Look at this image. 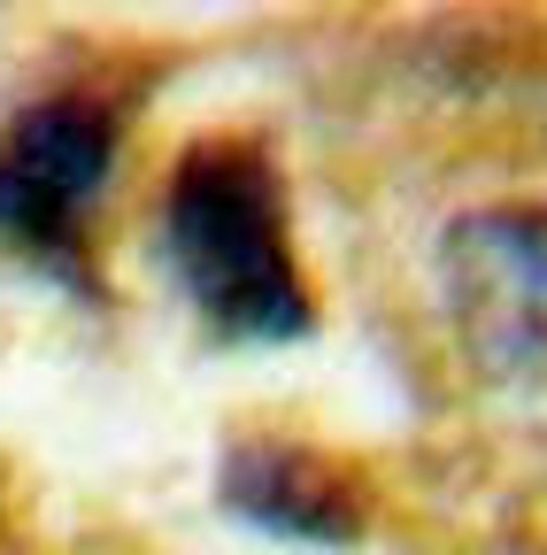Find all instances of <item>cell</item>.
Masks as SVG:
<instances>
[{
	"instance_id": "obj_1",
	"label": "cell",
	"mask_w": 547,
	"mask_h": 555,
	"mask_svg": "<svg viewBox=\"0 0 547 555\" xmlns=\"http://www.w3.org/2000/svg\"><path fill=\"white\" fill-rule=\"evenodd\" d=\"M162 262L185 301L232 339L309 332V286L294 270L286 201L255 147L209 139L193 147L162 193Z\"/></svg>"
},
{
	"instance_id": "obj_2",
	"label": "cell",
	"mask_w": 547,
	"mask_h": 555,
	"mask_svg": "<svg viewBox=\"0 0 547 555\" xmlns=\"http://www.w3.org/2000/svg\"><path fill=\"white\" fill-rule=\"evenodd\" d=\"M440 301L463 356L547 401V208H470L440 232Z\"/></svg>"
},
{
	"instance_id": "obj_3",
	"label": "cell",
	"mask_w": 547,
	"mask_h": 555,
	"mask_svg": "<svg viewBox=\"0 0 547 555\" xmlns=\"http://www.w3.org/2000/svg\"><path fill=\"white\" fill-rule=\"evenodd\" d=\"M116 170V124L108 108L62 93L16 116V131L0 139V232L16 247H70L86 208L101 201Z\"/></svg>"
},
{
	"instance_id": "obj_4",
	"label": "cell",
	"mask_w": 547,
	"mask_h": 555,
	"mask_svg": "<svg viewBox=\"0 0 547 555\" xmlns=\"http://www.w3.org/2000/svg\"><path fill=\"white\" fill-rule=\"evenodd\" d=\"M224 502L262 525V532H278V540H301V547H339V540H355V486L339 478L324 455L309 448H286V440H247L224 455Z\"/></svg>"
}]
</instances>
